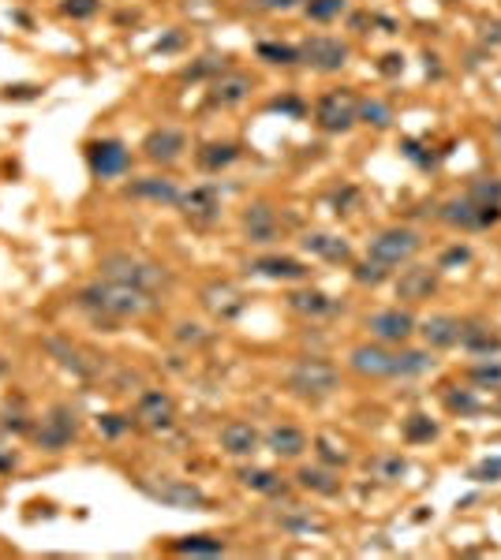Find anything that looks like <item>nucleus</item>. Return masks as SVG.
Segmentation results:
<instances>
[{
    "label": "nucleus",
    "mask_w": 501,
    "mask_h": 560,
    "mask_svg": "<svg viewBox=\"0 0 501 560\" xmlns=\"http://www.w3.org/2000/svg\"><path fill=\"white\" fill-rule=\"evenodd\" d=\"M382 71H386V75H397V71H404V56L401 53L382 56Z\"/></svg>",
    "instance_id": "obj_52"
},
{
    "label": "nucleus",
    "mask_w": 501,
    "mask_h": 560,
    "mask_svg": "<svg viewBox=\"0 0 501 560\" xmlns=\"http://www.w3.org/2000/svg\"><path fill=\"white\" fill-rule=\"evenodd\" d=\"M258 8H266V12H292V8H300L303 0H255Z\"/></svg>",
    "instance_id": "obj_49"
},
{
    "label": "nucleus",
    "mask_w": 501,
    "mask_h": 560,
    "mask_svg": "<svg viewBox=\"0 0 501 560\" xmlns=\"http://www.w3.org/2000/svg\"><path fill=\"white\" fill-rule=\"evenodd\" d=\"M8 471H15V452L8 448L4 434H0V475H8Z\"/></svg>",
    "instance_id": "obj_50"
},
{
    "label": "nucleus",
    "mask_w": 501,
    "mask_h": 560,
    "mask_svg": "<svg viewBox=\"0 0 501 560\" xmlns=\"http://www.w3.org/2000/svg\"><path fill=\"white\" fill-rule=\"evenodd\" d=\"M348 370L367 381H389L397 378V351L374 340V344H356L348 351Z\"/></svg>",
    "instance_id": "obj_8"
},
{
    "label": "nucleus",
    "mask_w": 501,
    "mask_h": 560,
    "mask_svg": "<svg viewBox=\"0 0 501 560\" xmlns=\"http://www.w3.org/2000/svg\"><path fill=\"white\" fill-rule=\"evenodd\" d=\"M154 299L158 295L139 292L131 284H116V280H94L79 292V307L90 310L94 318H105V322H131V318H143L154 310Z\"/></svg>",
    "instance_id": "obj_1"
},
{
    "label": "nucleus",
    "mask_w": 501,
    "mask_h": 560,
    "mask_svg": "<svg viewBox=\"0 0 501 560\" xmlns=\"http://www.w3.org/2000/svg\"><path fill=\"white\" fill-rule=\"evenodd\" d=\"M244 236L251 243H273L281 236V217L270 202H251L244 210Z\"/></svg>",
    "instance_id": "obj_21"
},
{
    "label": "nucleus",
    "mask_w": 501,
    "mask_h": 560,
    "mask_svg": "<svg viewBox=\"0 0 501 560\" xmlns=\"http://www.w3.org/2000/svg\"><path fill=\"white\" fill-rule=\"evenodd\" d=\"M352 277H356V284H371V288H378V284H382V280H389L393 273L367 258V262H359V266L352 269Z\"/></svg>",
    "instance_id": "obj_41"
},
{
    "label": "nucleus",
    "mask_w": 501,
    "mask_h": 560,
    "mask_svg": "<svg viewBox=\"0 0 501 560\" xmlns=\"http://www.w3.org/2000/svg\"><path fill=\"white\" fill-rule=\"evenodd\" d=\"M438 273L442 269L434 266H408L401 273V277L393 280V292H397V299H401L404 307H419V303H427L430 295L438 292Z\"/></svg>",
    "instance_id": "obj_14"
},
{
    "label": "nucleus",
    "mask_w": 501,
    "mask_h": 560,
    "mask_svg": "<svg viewBox=\"0 0 501 560\" xmlns=\"http://www.w3.org/2000/svg\"><path fill=\"white\" fill-rule=\"evenodd\" d=\"M472 262V247H464V243H453L449 251L438 258V269H457V266H468Z\"/></svg>",
    "instance_id": "obj_44"
},
{
    "label": "nucleus",
    "mask_w": 501,
    "mask_h": 560,
    "mask_svg": "<svg viewBox=\"0 0 501 560\" xmlns=\"http://www.w3.org/2000/svg\"><path fill=\"white\" fill-rule=\"evenodd\" d=\"M483 30H487V34H483V42H487V45H501V23H487Z\"/></svg>",
    "instance_id": "obj_53"
},
{
    "label": "nucleus",
    "mask_w": 501,
    "mask_h": 560,
    "mask_svg": "<svg viewBox=\"0 0 501 560\" xmlns=\"http://www.w3.org/2000/svg\"><path fill=\"white\" fill-rule=\"evenodd\" d=\"M262 441H266V448H270L277 460H300L303 452L311 448L307 434H303L300 426H292V422H277V426H270Z\"/></svg>",
    "instance_id": "obj_20"
},
{
    "label": "nucleus",
    "mask_w": 501,
    "mask_h": 560,
    "mask_svg": "<svg viewBox=\"0 0 501 560\" xmlns=\"http://www.w3.org/2000/svg\"><path fill=\"white\" fill-rule=\"evenodd\" d=\"M288 310H296L303 318H326L337 310V303L318 288H296V292H288Z\"/></svg>",
    "instance_id": "obj_27"
},
{
    "label": "nucleus",
    "mask_w": 501,
    "mask_h": 560,
    "mask_svg": "<svg viewBox=\"0 0 501 560\" xmlns=\"http://www.w3.org/2000/svg\"><path fill=\"white\" fill-rule=\"evenodd\" d=\"M236 478H240L244 490L262 493V497H281L285 493V478L277 475V471H270V467H240Z\"/></svg>",
    "instance_id": "obj_28"
},
{
    "label": "nucleus",
    "mask_w": 501,
    "mask_h": 560,
    "mask_svg": "<svg viewBox=\"0 0 501 560\" xmlns=\"http://www.w3.org/2000/svg\"><path fill=\"white\" fill-rule=\"evenodd\" d=\"M434 370V355L430 348H397V378H419V374H427Z\"/></svg>",
    "instance_id": "obj_33"
},
{
    "label": "nucleus",
    "mask_w": 501,
    "mask_h": 560,
    "mask_svg": "<svg viewBox=\"0 0 501 560\" xmlns=\"http://www.w3.org/2000/svg\"><path fill=\"white\" fill-rule=\"evenodd\" d=\"M258 60H266V64H277V68H292V64H300V45L262 42V45H258Z\"/></svg>",
    "instance_id": "obj_36"
},
{
    "label": "nucleus",
    "mask_w": 501,
    "mask_h": 560,
    "mask_svg": "<svg viewBox=\"0 0 501 560\" xmlns=\"http://www.w3.org/2000/svg\"><path fill=\"white\" fill-rule=\"evenodd\" d=\"M217 445L225 448L229 456H236V460H247V456H255L258 445H262V437H258V430L251 426V422H240L232 419L221 426V434H217Z\"/></svg>",
    "instance_id": "obj_23"
},
{
    "label": "nucleus",
    "mask_w": 501,
    "mask_h": 560,
    "mask_svg": "<svg viewBox=\"0 0 501 560\" xmlns=\"http://www.w3.org/2000/svg\"><path fill=\"white\" fill-rule=\"evenodd\" d=\"M419 251H423V236H419L416 228H404V224H393V228L374 232L371 243H367V258L378 262L382 269H389V273L408 266Z\"/></svg>",
    "instance_id": "obj_4"
},
{
    "label": "nucleus",
    "mask_w": 501,
    "mask_h": 560,
    "mask_svg": "<svg viewBox=\"0 0 501 560\" xmlns=\"http://www.w3.org/2000/svg\"><path fill=\"white\" fill-rule=\"evenodd\" d=\"M468 381H472L475 389L483 392H501V355L498 359H479L475 366H468Z\"/></svg>",
    "instance_id": "obj_35"
},
{
    "label": "nucleus",
    "mask_w": 501,
    "mask_h": 560,
    "mask_svg": "<svg viewBox=\"0 0 501 560\" xmlns=\"http://www.w3.org/2000/svg\"><path fill=\"white\" fill-rule=\"evenodd\" d=\"M101 0H64L60 4V12L68 15V19H90V15H98Z\"/></svg>",
    "instance_id": "obj_43"
},
{
    "label": "nucleus",
    "mask_w": 501,
    "mask_h": 560,
    "mask_svg": "<svg viewBox=\"0 0 501 560\" xmlns=\"http://www.w3.org/2000/svg\"><path fill=\"white\" fill-rule=\"evenodd\" d=\"M202 303L214 310L217 318H236V314L244 310V295L236 292L232 284H210V288L202 292Z\"/></svg>",
    "instance_id": "obj_30"
},
{
    "label": "nucleus",
    "mask_w": 501,
    "mask_h": 560,
    "mask_svg": "<svg viewBox=\"0 0 501 560\" xmlns=\"http://www.w3.org/2000/svg\"><path fill=\"white\" fill-rule=\"evenodd\" d=\"M464 195L483 202V206H501V180L498 176H479V180H472V187Z\"/></svg>",
    "instance_id": "obj_39"
},
{
    "label": "nucleus",
    "mask_w": 501,
    "mask_h": 560,
    "mask_svg": "<svg viewBox=\"0 0 501 560\" xmlns=\"http://www.w3.org/2000/svg\"><path fill=\"white\" fill-rule=\"evenodd\" d=\"M180 340H184V344H206V333H202V325H191V322H184L180 325Z\"/></svg>",
    "instance_id": "obj_48"
},
{
    "label": "nucleus",
    "mask_w": 501,
    "mask_h": 560,
    "mask_svg": "<svg viewBox=\"0 0 501 560\" xmlns=\"http://www.w3.org/2000/svg\"><path fill=\"white\" fill-rule=\"evenodd\" d=\"M86 165L98 180H116L131 168V150L120 139H94L86 146Z\"/></svg>",
    "instance_id": "obj_10"
},
{
    "label": "nucleus",
    "mask_w": 501,
    "mask_h": 560,
    "mask_svg": "<svg viewBox=\"0 0 501 560\" xmlns=\"http://www.w3.org/2000/svg\"><path fill=\"white\" fill-rule=\"evenodd\" d=\"M101 277L105 280H116V284H131V288H139V292H150V295H161L169 288V269L158 266V262H150L143 254H131V251H109L101 254Z\"/></svg>",
    "instance_id": "obj_2"
},
{
    "label": "nucleus",
    "mask_w": 501,
    "mask_h": 560,
    "mask_svg": "<svg viewBox=\"0 0 501 560\" xmlns=\"http://www.w3.org/2000/svg\"><path fill=\"white\" fill-rule=\"evenodd\" d=\"M303 12L315 23H333V19H341L348 12V0H303Z\"/></svg>",
    "instance_id": "obj_37"
},
{
    "label": "nucleus",
    "mask_w": 501,
    "mask_h": 560,
    "mask_svg": "<svg viewBox=\"0 0 501 560\" xmlns=\"http://www.w3.org/2000/svg\"><path fill=\"white\" fill-rule=\"evenodd\" d=\"M251 90H255V79H251V75H244V71H225V75L214 79L206 101H210L214 109H236V105H244V101L251 98Z\"/></svg>",
    "instance_id": "obj_17"
},
{
    "label": "nucleus",
    "mask_w": 501,
    "mask_h": 560,
    "mask_svg": "<svg viewBox=\"0 0 501 560\" xmlns=\"http://www.w3.org/2000/svg\"><path fill=\"white\" fill-rule=\"evenodd\" d=\"M247 269L258 273V277H266V280H285V284L307 280V273H311V269L303 266L300 258H292V254H262V258H255Z\"/></svg>",
    "instance_id": "obj_22"
},
{
    "label": "nucleus",
    "mask_w": 501,
    "mask_h": 560,
    "mask_svg": "<svg viewBox=\"0 0 501 560\" xmlns=\"http://www.w3.org/2000/svg\"><path fill=\"white\" fill-rule=\"evenodd\" d=\"M139 490L150 497V501L165 504V508H180V512H202V508H210V497L199 490V486H191V482H180V478H139Z\"/></svg>",
    "instance_id": "obj_5"
},
{
    "label": "nucleus",
    "mask_w": 501,
    "mask_h": 560,
    "mask_svg": "<svg viewBox=\"0 0 501 560\" xmlns=\"http://www.w3.org/2000/svg\"><path fill=\"white\" fill-rule=\"evenodd\" d=\"M210 71L225 75V71H229V56H202L195 68H187V79H202V75H210Z\"/></svg>",
    "instance_id": "obj_42"
},
{
    "label": "nucleus",
    "mask_w": 501,
    "mask_h": 560,
    "mask_svg": "<svg viewBox=\"0 0 501 560\" xmlns=\"http://www.w3.org/2000/svg\"><path fill=\"white\" fill-rule=\"evenodd\" d=\"M75 434H79V422H75L72 407H53V411H49V415L38 422L34 441H38L45 452H64V448L72 445Z\"/></svg>",
    "instance_id": "obj_13"
},
{
    "label": "nucleus",
    "mask_w": 501,
    "mask_h": 560,
    "mask_svg": "<svg viewBox=\"0 0 501 560\" xmlns=\"http://www.w3.org/2000/svg\"><path fill=\"white\" fill-rule=\"evenodd\" d=\"M457 348H464L472 359H498L501 355V329L483 322V318H460V340Z\"/></svg>",
    "instance_id": "obj_12"
},
{
    "label": "nucleus",
    "mask_w": 501,
    "mask_h": 560,
    "mask_svg": "<svg viewBox=\"0 0 501 560\" xmlns=\"http://www.w3.org/2000/svg\"><path fill=\"white\" fill-rule=\"evenodd\" d=\"M416 318H412V310H401V307H386V310H374L367 314V329H371L374 340H382L389 348H404L412 336H416Z\"/></svg>",
    "instance_id": "obj_9"
},
{
    "label": "nucleus",
    "mask_w": 501,
    "mask_h": 560,
    "mask_svg": "<svg viewBox=\"0 0 501 560\" xmlns=\"http://www.w3.org/2000/svg\"><path fill=\"white\" fill-rule=\"evenodd\" d=\"M303 251L322 258V262H333V266H348L352 262V243L341 236H330V232H307L303 236Z\"/></svg>",
    "instance_id": "obj_25"
},
{
    "label": "nucleus",
    "mask_w": 501,
    "mask_h": 560,
    "mask_svg": "<svg viewBox=\"0 0 501 560\" xmlns=\"http://www.w3.org/2000/svg\"><path fill=\"white\" fill-rule=\"evenodd\" d=\"M296 486L315 497H337L341 493V478H337V467H300L296 471Z\"/></svg>",
    "instance_id": "obj_26"
},
{
    "label": "nucleus",
    "mask_w": 501,
    "mask_h": 560,
    "mask_svg": "<svg viewBox=\"0 0 501 560\" xmlns=\"http://www.w3.org/2000/svg\"><path fill=\"white\" fill-rule=\"evenodd\" d=\"M359 120L382 131V127L393 124V109H389L386 101H378V98H363V101H359Z\"/></svg>",
    "instance_id": "obj_38"
},
{
    "label": "nucleus",
    "mask_w": 501,
    "mask_h": 560,
    "mask_svg": "<svg viewBox=\"0 0 501 560\" xmlns=\"http://www.w3.org/2000/svg\"><path fill=\"white\" fill-rule=\"evenodd\" d=\"M472 478L475 482H501V456H494V460H483L472 467Z\"/></svg>",
    "instance_id": "obj_46"
},
{
    "label": "nucleus",
    "mask_w": 501,
    "mask_h": 560,
    "mask_svg": "<svg viewBox=\"0 0 501 560\" xmlns=\"http://www.w3.org/2000/svg\"><path fill=\"white\" fill-rule=\"evenodd\" d=\"M172 553H180V557H221V553H225V542H221V538H210V534H187V538H176V542H172Z\"/></svg>",
    "instance_id": "obj_31"
},
{
    "label": "nucleus",
    "mask_w": 501,
    "mask_h": 560,
    "mask_svg": "<svg viewBox=\"0 0 501 560\" xmlns=\"http://www.w3.org/2000/svg\"><path fill=\"white\" fill-rule=\"evenodd\" d=\"M494 411H498V415H501V392H498V404H494Z\"/></svg>",
    "instance_id": "obj_55"
},
{
    "label": "nucleus",
    "mask_w": 501,
    "mask_h": 560,
    "mask_svg": "<svg viewBox=\"0 0 501 560\" xmlns=\"http://www.w3.org/2000/svg\"><path fill=\"white\" fill-rule=\"evenodd\" d=\"M128 195L150 206H176L180 202V187L169 176H139L135 183H128Z\"/></svg>",
    "instance_id": "obj_24"
},
{
    "label": "nucleus",
    "mask_w": 501,
    "mask_h": 560,
    "mask_svg": "<svg viewBox=\"0 0 501 560\" xmlns=\"http://www.w3.org/2000/svg\"><path fill=\"white\" fill-rule=\"evenodd\" d=\"M494 146H498V154H501V120H498V127H494Z\"/></svg>",
    "instance_id": "obj_54"
},
{
    "label": "nucleus",
    "mask_w": 501,
    "mask_h": 560,
    "mask_svg": "<svg viewBox=\"0 0 501 560\" xmlns=\"http://www.w3.org/2000/svg\"><path fill=\"white\" fill-rule=\"evenodd\" d=\"M270 109L285 112V116H292V120H300L303 112H307V105H303L300 98H277V101H270Z\"/></svg>",
    "instance_id": "obj_47"
},
{
    "label": "nucleus",
    "mask_w": 501,
    "mask_h": 560,
    "mask_svg": "<svg viewBox=\"0 0 501 560\" xmlns=\"http://www.w3.org/2000/svg\"><path fill=\"white\" fill-rule=\"evenodd\" d=\"M371 471H374V478H382V482H397V478H404V471H408V460H404L401 452L378 456V460H371Z\"/></svg>",
    "instance_id": "obj_40"
},
{
    "label": "nucleus",
    "mask_w": 501,
    "mask_h": 560,
    "mask_svg": "<svg viewBox=\"0 0 501 560\" xmlns=\"http://www.w3.org/2000/svg\"><path fill=\"white\" fill-rule=\"evenodd\" d=\"M101 426H105V434H124V430L131 426V419L120 422V415H105V419H101Z\"/></svg>",
    "instance_id": "obj_51"
},
{
    "label": "nucleus",
    "mask_w": 501,
    "mask_h": 560,
    "mask_svg": "<svg viewBox=\"0 0 501 560\" xmlns=\"http://www.w3.org/2000/svg\"><path fill=\"white\" fill-rule=\"evenodd\" d=\"M442 404L449 415H460V419H475V415H483V411H490V404L479 396V389H449L442 396Z\"/></svg>",
    "instance_id": "obj_29"
},
{
    "label": "nucleus",
    "mask_w": 501,
    "mask_h": 560,
    "mask_svg": "<svg viewBox=\"0 0 501 560\" xmlns=\"http://www.w3.org/2000/svg\"><path fill=\"white\" fill-rule=\"evenodd\" d=\"M315 445H318V456H322L326 467H344V463H348V452H344V448H333L330 437H318Z\"/></svg>",
    "instance_id": "obj_45"
},
{
    "label": "nucleus",
    "mask_w": 501,
    "mask_h": 560,
    "mask_svg": "<svg viewBox=\"0 0 501 560\" xmlns=\"http://www.w3.org/2000/svg\"><path fill=\"white\" fill-rule=\"evenodd\" d=\"M236 157H240V146H236V142H206L199 150V168L221 172V168H229Z\"/></svg>",
    "instance_id": "obj_32"
},
{
    "label": "nucleus",
    "mask_w": 501,
    "mask_h": 560,
    "mask_svg": "<svg viewBox=\"0 0 501 560\" xmlns=\"http://www.w3.org/2000/svg\"><path fill=\"white\" fill-rule=\"evenodd\" d=\"M401 434L408 445H427V441H434V437L442 434V426L430 419V415H408V419L401 422Z\"/></svg>",
    "instance_id": "obj_34"
},
{
    "label": "nucleus",
    "mask_w": 501,
    "mask_h": 560,
    "mask_svg": "<svg viewBox=\"0 0 501 560\" xmlns=\"http://www.w3.org/2000/svg\"><path fill=\"white\" fill-rule=\"evenodd\" d=\"M449 228H460V232H483V228H494L501 221V206H483V202H475V198L460 195V198H449L442 202V210H438Z\"/></svg>",
    "instance_id": "obj_7"
},
{
    "label": "nucleus",
    "mask_w": 501,
    "mask_h": 560,
    "mask_svg": "<svg viewBox=\"0 0 501 560\" xmlns=\"http://www.w3.org/2000/svg\"><path fill=\"white\" fill-rule=\"evenodd\" d=\"M135 422H143L146 430H158V434H165V430H172V422H176V404H172L169 392H143L139 396V404H135Z\"/></svg>",
    "instance_id": "obj_16"
},
{
    "label": "nucleus",
    "mask_w": 501,
    "mask_h": 560,
    "mask_svg": "<svg viewBox=\"0 0 501 560\" xmlns=\"http://www.w3.org/2000/svg\"><path fill=\"white\" fill-rule=\"evenodd\" d=\"M416 333L423 336V344L430 351H449L460 340V318L457 314H430L416 325Z\"/></svg>",
    "instance_id": "obj_19"
},
{
    "label": "nucleus",
    "mask_w": 501,
    "mask_h": 560,
    "mask_svg": "<svg viewBox=\"0 0 501 560\" xmlns=\"http://www.w3.org/2000/svg\"><path fill=\"white\" fill-rule=\"evenodd\" d=\"M285 385H288V392L300 396V400H326V396H333V392L341 389V370H337L330 359L307 355V359H296V363H292Z\"/></svg>",
    "instance_id": "obj_3"
},
{
    "label": "nucleus",
    "mask_w": 501,
    "mask_h": 560,
    "mask_svg": "<svg viewBox=\"0 0 501 560\" xmlns=\"http://www.w3.org/2000/svg\"><path fill=\"white\" fill-rule=\"evenodd\" d=\"M187 150V135L180 127H154L143 139V157L150 165H176Z\"/></svg>",
    "instance_id": "obj_15"
},
{
    "label": "nucleus",
    "mask_w": 501,
    "mask_h": 560,
    "mask_svg": "<svg viewBox=\"0 0 501 560\" xmlns=\"http://www.w3.org/2000/svg\"><path fill=\"white\" fill-rule=\"evenodd\" d=\"M180 213H184L187 221H214L217 213H221V191H217L214 183H199V187H191V191H180Z\"/></svg>",
    "instance_id": "obj_18"
},
{
    "label": "nucleus",
    "mask_w": 501,
    "mask_h": 560,
    "mask_svg": "<svg viewBox=\"0 0 501 560\" xmlns=\"http://www.w3.org/2000/svg\"><path fill=\"white\" fill-rule=\"evenodd\" d=\"M300 64H307L311 71H322V75H333L348 64V45L341 38H330V34H315L300 45Z\"/></svg>",
    "instance_id": "obj_11"
},
{
    "label": "nucleus",
    "mask_w": 501,
    "mask_h": 560,
    "mask_svg": "<svg viewBox=\"0 0 501 560\" xmlns=\"http://www.w3.org/2000/svg\"><path fill=\"white\" fill-rule=\"evenodd\" d=\"M315 124L326 135H344L359 124V98L352 90H330L315 101Z\"/></svg>",
    "instance_id": "obj_6"
}]
</instances>
